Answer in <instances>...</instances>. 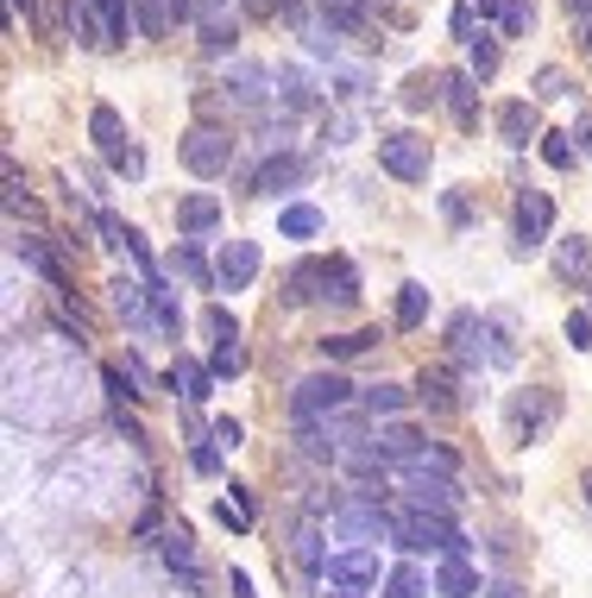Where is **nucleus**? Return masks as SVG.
<instances>
[{
	"instance_id": "obj_17",
	"label": "nucleus",
	"mask_w": 592,
	"mask_h": 598,
	"mask_svg": "<svg viewBox=\"0 0 592 598\" xmlns=\"http://www.w3.org/2000/svg\"><path fill=\"white\" fill-rule=\"evenodd\" d=\"M13 252H20L32 272L51 284V290H70V277H63V265H57V252L45 246V233H26V240H13Z\"/></svg>"
},
{
	"instance_id": "obj_9",
	"label": "nucleus",
	"mask_w": 592,
	"mask_h": 598,
	"mask_svg": "<svg viewBox=\"0 0 592 598\" xmlns=\"http://www.w3.org/2000/svg\"><path fill=\"white\" fill-rule=\"evenodd\" d=\"M328 586H347V593H365V586H379V549H340L328 554Z\"/></svg>"
},
{
	"instance_id": "obj_20",
	"label": "nucleus",
	"mask_w": 592,
	"mask_h": 598,
	"mask_svg": "<svg viewBox=\"0 0 592 598\" xmlns=\"http://www.w3.org/2000/svg\"><path fill=\"white\" fill-rule=\"evenodd\" d=\"M89 139L102 146V158H114V151L127 146V126H120V114H114L107 101H95V107H89Z\"/></svg>"
},
{
	"instance_id": "obj_1",
	"label": "nucleus",
	"mask_w": 592,
	"mask_h": 598,
	"mask_svg": "<svg viewBox=\"0 0 592 598\" xmlns=\"http://www.w3.org/2000/svg\"><path fill=\"white\" fill-rule=\"evenodd\" d=\"M139 32L132 0H70V38H82L89 50H114Z\"/></svg>"
},
{
	"instance_id": "obj_30",
	"label": "nucleus",
	"mask_w": 592,
	"mask_h": 598,
	"mask_svg": "<svg viewBox=\"0 0 592 598\" xmlns=\"http://www.w3.org/2000/svg\"><path fill=\"white\" fill-rule=\"evenodd\" d=\"M429 322V290L422 284H404L397 290V327H422Z\"/></svg>"
},
{
	"instance_id": "obj_6",
	"label": "nucleus",
	"mask_w": 592,
	"mask_h": 598,
	"mask_svg": "<svg viewBox=\"0 0 592 598\" xmlns=\"http://www.w3.org/2000/svg\"><path fill=\"white\" fill-rule=\"evenodd\" d=\"M177 151H183V164L196 176H228V164H233V139L221 133V126H189L177 139Z\"/></svg>"
},
{
	"instance_id": "obj_51",
	"label": "nucleus",
	"mask_w": 592,
	"mask_h": 598,
	"mask_svg": "<svg viewBox=\"0 0 592 598\" xmlns=\"http://www.w3.org/2000/svg\"><path fill=\"white\" fill-rule=\"evenodd\" d=\"M561 7H567V13H573V20H580V13H587V20H592V0H561Z\"/></svg>"
},
{
	"instance_id": "obj_35",
	"label": "nucleus",
	"mask_w": 592,
	"mask_h": 598,
	"mask_svg": "<svg viewBox=\"0 0 592 598\" xmlns=\"http://www.w3.org/2000/svg\"><path fill=\"white\" fill-rule=\"evenodd\" d=\"M573 133H542V158L555 164V171H573V146H567Z\"/></svg>"
},
{
	"instance_id": "obj_19",
	"label": "nucleus",
	"mask_w": 592,
	"mask_h": 598,
	"mask_svg": "<svg viewBox=\"0 0 592 598\" xmlns=\"http://www.w3.org/2000/svg\"><path fill=\"white\" fill-rule=\"evenodd\" d=\"M322 227H328V215H322L315 202H290L278 215V240H315Z\"/></svg>"
},
{
	"instance_id": "obj_25",
	"label": "nucleus",
	"mask_w": 592,
	"mask_h": 598,
	"mask_svg": "<svg viewBox=\"0 0 592 598\" xmlns=\"http://www.w3.org/2000/svg\"><path fill=\"white\" fill-rule=\"evenodd\" d=\"M429 593H436V579L422 574L416 561H404V567H391L385 574V598H429Z\"/></svg>"
},
{
	"instance_id": "obj_4",
	"label": "nucleus",
	"mask_w": 592,
	"mask_h": 598,
	"mask_svg": "<svg viewBox=\"0 0 592 598\" xmlns=\"http://www.w3.org/2000/svg\"><path fill=\"white\" fill-rule=\"evenodd\" d=\"M347 403H353V384L340 372H310L290 391V416H297V423H322V416H340Z\"/></svg>"
},
{
	"instance_id": "obj_42",
	"label": "nucleus",
	"mask_w": 592,
	"mask_h": 598,
	"mask_svg": "<svg viewBox=\"0 0 592 598\" xmlns=\"http://www.w3.org/2000/svg\"><path fill=\"white\" fill-rule=\"evenodd\" d=\"M240 435H246V428L233 423V416H221V423L208 428V441H214V448H240Z\"/></svg>"
},
{
	"instance_id": "obj_11",
	"label": "nucleus",
	"mask_w": 592,
	"mask_h": 598,
	"mask_svg": "<svg viewBox=\"0 0 592 598\" xmlns=\"http://www.w3.org/2000/svg\"><path fill=\"white\" fill-rule=\"evenodd\" d=\"M132 13H139L146 38H171V25L196 20V0H132Z\"/></svg>"
},
{
	"instance_id": "obj_46",
	"label": "nucleus",
	"mask_w": 592,
	"mask_h": 598,
	"mask_svg": "<svg viewBox=\"0 0 592 598\" xmlns=\"http://www.w3.org/2000/svg\"><path fill=\"white\" fill-rule=\"evenodd\" d=\"M228 579H233V598H258V593H253V579L240 574V567H233V574H228Z\"/></svg>"
},
{
	"instance_id": "obj_37",
	"label": "nucleus",
	"mask_w": 592,
	"mask_h": 598,
	"mask_svg": "<svg viewBox=\"0 0 592 598\" xmlns=\"http://www.w3.org/2000/svg\"><path fill=\"white\" fill-rule=\"evenodd\" d=\"M208 372H214V378L246 372V353H240V347H214V359H208Z\"/></svg>"
},
{
	"instance_id": "obj_36",
	"label": "nucleus",
	"mask_w": 592,
	"mask_h": 598,
	"mask_svg": "<svg viewBox=\"0 0 592 598\" xmlns=\"http://www.w3.org/2000/svg\"><path fill=\"white\" fill-rule=\"evenodd\" d=\"M208 334H214V347H240V322L228 309H208Z\"/></svg>"
},
{
	"instance_id": "obj_8",
	"label": "nucleus",
	"mask_w": 592,
	"mask_h": 598,
	"mask_svg": "<svg viewBox=\"0 0 592 598\" xmlns=\"http://www.w3.org/2000/svg\"><path fill=\"white\" fill-rule=\"evenodd\" d=\"M548 227H555V202L542 196V189H523L516 196V252L530 258V252L548 246Z\"/></svg>"
},
{
	"instance_id": "obj_39",
	"label": "nucleus",
	"mask_w": 592,
	"mask_h": 598,
	"mask_svg": "<svg viewBox=\"0 0 592 598\" xmlns=\"http://www.w3.org/2000/svg\"><path fill=\"white\" fill-rule=\"evenodd\" d=\"M473 13H479V7H473V0H461V7H454V38H461V45H473V38H479V25H473Z\"/></svg>"
},
{
	"instance_id": "obj_14",
	"label": "nucleus",
	"mask_w": 592,
	"mask_h": 598,
	"mask_svg": "<svg viewBox=\"0 0 592 598\" xmlns=\"http://www.w3.org/2000/svg\"><path fill=\"white\" fill-rule=\"evenodd\" d=\"M441 101H448V114H454L461 126H473V120H479V76H473V70H448Z\"/></svg>"
},
{
	"instance_id": "obj_38",
	"label": "nucleus",
	"mask_w": 592,
	"mask_h": 598,
	"mask_svg": "<svg viewBox=\"0 0 592 598\" xmlns=\"http://www.w3.org/2000/svg\"><path fill=\"white\" fill-rule=\"evenodd\" d=\"M561 334H567V347H573V353H587V347H592V315H580V309H573Z\"/></svg>"
},
{
	"instance_id": "obj_54",
	"label": "nucleus",
	"mask_w": 592,
	"mask_h": 598,
	"mask_svg": "<svg viewBox=\"0 0 592 598\" xmlns=\"http://www.w3.org/2000/svg\"><path fill=\"white\" fill-rule=\"evenodd\" d=\"M580 45H587V50H592V20H587V32H580Z\"/></svg>"
},
{
	"instance_id": "obj_10",
	"label": "nucleus",
	"mask_w": 592,
	"mask_h": 598,
	"mask_svg": "<svg viewBox=\"0 0 592 598\" xmlns=\"http://www.w3.org/2000/svg\"><path fill=\"white\" fill-rule=\"evenodd\" d=\"M303 176H310V164H303L297 151H278V158H265V164H258L253 196H290V189H297Z\"/></svg>"
},
{
	"instance_id": "obj_3",
	"label": "nucleus",
	"mask_w": 592,
	"mask_h": 598,
	"mask_svg": "<svg viewBox=\"0 0 592 598\" xmlns=\"http://www.w3.org/2000/svg\"><path fill=\"white\" fill-rule=\"evenodd\" d=\"M328 529H335L340 542H353V549H372L379 536H391V510L379 504V492H353V498L328 517Z\"/></svg>"
},
{
	"instance_id": "obj_50",
	"label": "nucleus",
	"mask_w": 592,
	"mask_h": 598,
	"mask_svg": "<svg viewBox=\"0 0 592 598\" xmlns=\"http://www.w3.org/2000/svg\"><path fill=\"white\" fill-rule=\"evenodd\" d=\"M573 139H580V146H587V158H592V120H580V126H573Z\"/></svg>"
},
{
	"instance_id": "obj_18",
	"label": "nucleus",
	"mask_w": 592,
	"mask_h": 598,
	"mask_svg": "<svg viewBox=\"0 0 592 598\" xmlns=\"http://www.w3.org/2000/svg\"><path fill=\"white\" fill-rule=\"evenodd\" d=\"M177 227L189 233V240L214 233V227H221V196H183L177 202Z\"/></svg>"
},
{
	"instance_id": "obj_27",
	"label": "nucleus",
	"mask_w": 592,
	"mask_h": 598,
	"mask_svg": "<svg viewBox=\"0 0 592 598\" xmlns=\"http://www.w3.org/2000/svg\"><path fill=\"white\" fill-rule=\"evenodd\" d=\"M555 272H561L567 284H573V277H587L592 272V246H587V240H561V246H555Z\"/></svg>"
},
{
	"instance_id": "obj_12",
	"label": "nucleus",
	"mask_w": 592,
	"mask_h": 598,
	"mask_svg": "<svg viewBox=\"0 0 592 598\" xmlns=\"http://www.w3.org/2000/svg\"><path fill=\"white\" fill-rule=\"evenodd\" d=\"M214 277H221V290H246L258 277V246L253 240H228L221 258H214Z\"/></svg>"
},
{
	"instance_id": "obj_40",
	"label": "nucleus",
	"mask_w": 592,
	"mask_h": 598,
	"mask_svg": "<svg viewBox=\"0 0 592 598\" xmlns=\"http://www.w3.org/2000/svg\"><path fill=\"white\" fill-rule=\"evenodd\" d=\"M189 467H196L202 479H214V473H221V448H214V441H196V453H189Z\"/></svg>"
},
{
	"instance_id": "obj_5",
	"label": "nucleus",
	"mask_w": 592,
	"mask_h": 598,
	"mask_svg": "<svg viewBox=\"0 0 592 598\" xmlns=\"http://www.w3.org/2000/svg\"><path fill=\"white\" fill-rule=\"evenodd\" d=\"M379 164H385L397 183H429L436 151H429V139H416V133H379Z\"/></svg>"
},
{
	"instance_id": "obj_7",
	"label": "nucleus",
	"mask_w": 592,
	"mask_h": 598,
	"mask_svg": "<svg viewBox=\"0 0 592 598\" xmlns=\"http://www.w3.org/2000/svg\"><path fill=\"white\" fill-rule=\"evenodd\" d=\"M107 290H114V315H120L132 334H152L158 327V302H152V284H146V277H114Z\"/></svg>"
},
{
	"instance_id": "obj_26",
	"label": "nucleus",
	"mask_w": 592,
	"mask_h": 598,
	"mask_svg": "<svg viewBox=\"0 0 592 598\" xmlns=\"http://www.w3.org/2000/svg\"><path fill=\"white\" fill-rule=\"evenodd\" d=\"M379 347V327H360V334H328L322 341V359H353V353H372Z\"/></svg>"
},
{
	"instance_id": "obj_28",
	"label": "nucleus",
	"mask_w": 592,
	"mask_h": 598,
	"mask_svg": "<svg viewBox=\"0 0 592 598\" xmlns=\"http://www.w3.org/2000/svg\"><path fill=\"white\" fill-rule=\"evenodd\" d=\"M360 403L372 410V416H397V410L410 403V391H404V384H365V391H360Z\"/></svg>"
},
{
	"instance_id": "obj_21",
	"label": "nucleus",
	"mask_w": 592,
	"mask_h": 598,
	"mask_svg": "<svg viewBox=\"0 0 592 598\" xmlns=\"http://www.w3.org/2000/svg\"><path fill=\"white\" fill-rule=\"evenodd\" d=\"M158 554H164V567H171V574H183L189 586H196L202 567H196V542H189V529H171V536L158 542Z\"/></svg>"
},
{
	"instance_id": "obj_33",
	"label": "nucleus",
	"mask_w": 592,
	"mask_h": 598,
	"mask_svg": "<svg viewBox=\"0 0 592 598\" xmlns=\"http://www.w3.org/2000/svg\"><path fill=\"white\" fill-rule=\"evenodd\" d=\"M171 265H177V272L189 277V284H221V277L208 272V258H202L196 246H177V258H171Z\"/></svg>"
},
{
	"instance_id": "obj_34",
	"label": "nucleus",
	"mask_w": 592,
	"mask_h": 598,
	"mask_svg": "<svg viewBox=\"0 0 592 598\" xmlns=\"http://www.w3.org/2000/svg\"><path fill=\"white\" fill-rule=\"evenodd\" d=\"M536 25V0H504V38H523Z\"/></svg>"
},
{
	"instance_id": "obj_41",
	"label": "nucleus",
	"mask_w": 592,
	"mask_h": 598,
	"mask_svg": "<svg viewBox=\"0 0 592 598\" xmlns=\"http://www.w3.org/2000/svg\"><path fill=\"white\" fill-rule=\"evenodd\" d=\"M107 164H114L120 176H146V158H139V146H120L114 158H107Z\"/></svg>"
},
{
	"instance_id": "obj_49",
	"label": "nucleus",
	"mask_w": 592,
	"mask_h": 598,
	"mask_svg": "<svg viewBox=\"0 0 592 598\" xmlns=\"http://www.w3.org/2000/svg\"><path fill=\"white\" fill-rule=\"evenodd\" d=\"M7 7H13V20H32L38 13V0H7Z\"/></svg>"
},
{
	"instance_id": "obj_52",
	"label": "nucleus",
	"mask_w": 592,
	"mask_h": 598,
	"mask_svg": "<svg viewBox=\"0 0 592 598\" xmlns=\"http://www.w3.org/2000/svg\"><path fill=\"white\" fill-rule=\"evenodd\" d=\"M580 492H587V510H592V467L580 473Z\"/></svg>"
},
{
	"instance_id": "obj_15",
	"label": "nucleus",
	"mask_w": 592,
	"mask_h": 598,
	"mask_svg": "<svg viewBox=\"0 0 592 598\" xmlns=\"http://www.w3.org/2000/svg\"><path fill=\"white\" fill-rule=\"evenodd\" d=\"M498 133H504V146L511 151H523L530 139H542L536 107H530V101H504V107H498Z\"/></svg>"
},
{
	"instance_id": "obj_48",
	"label": "nucleus",
	"mask_w": 592,
	"mask_h": 598,
	"mask_svg": "<svg viewBox=\"0 0 592 598\" xmlns=\"http://www.w3.org/2000/svg\"><path fill=\"white\" fill-rule=\"evenodd\" d=\"M473 7H479V20H491V13L504 20V0H473Z\"/></svg>"
},
{
	"instance_id": "obj_23",
	"label": "nucleus",
	"mask_w": 592,
	"mask_h": 598,
	"mask_svg": "<svg viewBox=\"0 0 592 598\" xmlns=\"http://www.w3.org/2000/svg\"><path fill=\"white\" fill-rule=\"evenodd\" d=\"M322 302H335V309L360 302V277H353V265H347V258H328V277H322Z\"/></svg>"
},
{
	"instance_id": "obj_22",
	"label": "nucleus",
	"mask_w": 592,
	"mask_h": 598,
	"mask_svg": "<svg viewBox=\"0 0 592 598\" xmlns=\"http://www.w3.org/2000/svg\"><path fill=\"white\" fill-rule=\"evenodd\" d=\"M322 277H328V258H303L297 272L283 277V302H315V297H322V290H315Z\"/></svg>"
},
{
	"instance_id": "obj_31",
	"label": "nucleus",
	"mask_w": 592,
	"mask_h": 598,
	"mask_svg": "<svg viewBox=\"0 0 592 598\" xmlns=\"http://www.w3.org/2000/svg\"><path fill=\"white\" fill-rule=\"evenodd\" d=\"M466 70L479 76V82H486V76H498V45H491L486 32H479V38L466 45Z\"/></svg>"
},
{
	"instance_id": "obj_24",
	"label": "nucleus",
	"mask_w": 592,
	"mask_h": 598,
	"mask_svg": "<svg viewBox=\"0 0 592 598\" xmlns=\"http://www.w3.org/2000/svg\"><path fill=\"white\" fill-rule=\"evenodd\" d=\"M416 398L429 403L436 416H448V410H454V378L441 372V366H422V378H416Z\"/></svg>"
},
{
	"instance_id": "obj_2",
	"label": "nucleus",
	"mask_w": 592,
	"mask_h": 598,
	"mask_svg": "<svg viewBox=\"0 0 592 598\" xmlns=\"http://www.w3.org/2000/svg\"><path fill=\"white\" fill-rule=\"evenodd\" d=\"M391 542L404 554H429L436 549L441 561H461L466 554V536L448 517H436V510H391Z\"/></svg>"
},
{
	"instance_id": "obj_47",
	"label": "nucleus",
	"mask_w": 592,
	"mask_h": 598,
	"mask_svg": "<svg viewBox=\"0 0 592 598\" xmlns=\"http://www.w3.org/2000/svg\"><path fill=\"white\" fill-rule=\"evenodd\" d=\"M486 593H491V598H523V593H516V586H511V579H491Z\"/></svg>"
},
{
	"instance_id": "obj_53",
	"label": "nucleus",
	"mask_w": 592,
	"mask_h": 598,
	"mask_svg": "<svg viewBox=\"0 0 592 598\" xmlns=\"http://www.w3.org/2000/svg\"><path fill=\"white\" fill-rule=\"evenodd\" d=\"M328 598H365V593H347V586H335V593H328Z\"/></svg>"
},
{
	"instance_id": "obj_45",
	"label": "nucleus",
	"mask_w": 592,
	"mask_h": 598,
	"mask_svg": "<svg viewBox=\"0 0 592 598\" xmlns=\"http://www.w3.org/2000/svg\"><path fill=\"white\" fill-rule=\"evenodd\" d=\"M240 7H246L253 20H271V13H278V0H240Z\"/></svg>"
},
{
	"instance_id": "obj_29",
	"label": "nucleus",
	"mask_w": 592,
	"mask_h": 598,
	"mask_svg": "<svg viewBox=\"0 0 592 598\" xmlns=\"http://www.w3.org/2000/svg\"><path fill=\"white\" fill-rule=\"evenodd\" d=\"M290 554L303 561V574H328V561H322V529H315V524H303V529H297Z\"/></svg>"
},
{
	"instance_id": "obj_16",
	"label": "nucleus",
	"mask_w": 592,
	"mask_h": 598,
	"mask_svg": "<svg viewBox=\"0 0 592 598\" xmlns=\"http://www.w3.org/2000/svg\"><path fill=\"white\" fill-rule=\"evenodd\" d=\"M436 593L441 598H479L486 593V579H479V567L461 554V561H441L436 567Z\"/></svg>"
},
{
	"instance_id": "obj_32",
	"label": "nucleus",
	"mask_w": 592,
	"mask_h": 598,
	"mask_svg": "<svg viewBox=\"0 0 592 598\" xmlns=\"http://www.w3.org/2000/svg\"><path fill=\"white\" fill-rule=\"evenodd\" d=\"M441 82H448V76H410V89H404V107H429V101H441Z\"/></svg>"
},
{
	"instance_id": "obj_13",
	"label": "nucleus",
	"mask_w": 592,
	"mask_h": 598,
	"mask_svg": "<svg viewBox=\"0 0 592 598\" xmlns=\"http://www.w3.org/2000/svg\"><path fill=\"white\" fill-rule=\"evenodd\" d=\"M164 384H171V391H177L183 403H208V398H214V372H208V366H196L189 353H177V359H171Z\"/></svg>"
},
{
	"instance_id": "obj_44",
	"label": "nucleus",
	"mask_w": 592,
	"mask_h": 598,
	"mask_svg": "<svg viewBox=\"0 0 592 598\" xmlns=\"http://www.w3.org/2000/svg\"><path fill=\"white\" fill-rule=\"evenodd\" d=\"M536 95H567V89H561V70H542L536 76Z\"/></svg>"
},
{
	"instance_id": "obj_43",
	"label": "nucleus",
	"mask_w": 592,
	"mask_h": 598,
	"mask_svg": "<svg viewBox=\"0 0 592 598\" xmlns=\"http://www.w3.org/2000/svg\"><path fill=\"white\" fill-rule=\"evenodd\" d=\"M214 517H221V524H228V529H246V524H253V517H246L240 504H214Z\"/></svg>"
}]
</instances>
